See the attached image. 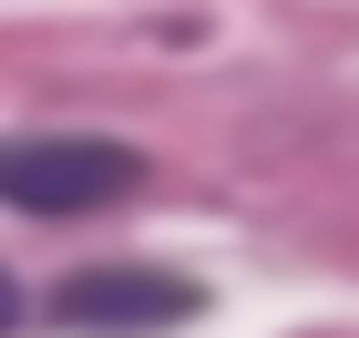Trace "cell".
<instances>
[{
	"label": "cell",
	"mask_w": 359,
	"mask_h": 338,
	"mask_svg": "<svg viewBox=\"0 0 359 338\" xmlns=\"http://www.w3.org/2000/svg\"><path fill=\"white\" fill-rule=\"evenodd\" d=\"M205 308L195 297V277H175V267H83V277H62L52 318L72 338H165L185 328V318Z\"/></svg>",
	"instance_id": "obj_2"
},
{
	"label": "cell",
	"mask_w": 359,
	"mask_h": 338,
	"mask_svg": "<svg viewBox=\"0 0 359 338\" xmlns=\"http://www.w3.org/2000/svg\"><path fill=\"white\" fill-rule=\"evenodd\" d=\"M144 185V154L113 134H0V205L11 216H103Z\"/></svg>",
	"instance_id": "obj_1"
},
{
	"label": "cell",
	"mask_w": 359,
	"mask_h": 338,
	"mask_svg": "<svg viewBox=\"0 0 359 338\" xmlns=\"http://www.w3.org/2000/svg\"><path fill=\"white\" fill-rule=\"evenodd\" d=\"M21 328V287H11V267H0V338Z\"/></svg>",
	"instance_id": "obj_3"
}]
</instances>
